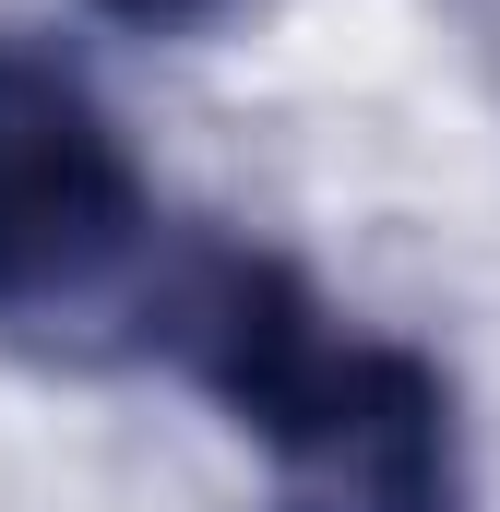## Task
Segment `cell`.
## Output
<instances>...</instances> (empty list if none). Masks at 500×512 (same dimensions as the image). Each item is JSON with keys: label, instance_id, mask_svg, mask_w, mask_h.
Instances as JSON below:
<instances>
[{"label": "cell", "instance_id": "obj_1", "mask_svg": "<svg viewBox=\"0 0 500 512\" xmlns=\"http://www.w3.org/2000/svg\"><path fill=\"white\" fill-rule=\"evenodd\" d=\"M239 441L274 512H477L465 393L429 346L334 322V298L262 239L191 227L155 298V346Z\"/></svg>", "mask_w": 500, "mask_h": 512}, {"label": "cell", "instance_id": "obj_2", "mask_svg": "<svg viewBox=\"0 0 500 512\" xmlns=\"http://www.w3.org/2000/svg\"><path fill=\"white\" fill-rule=\"evenodd\" d=\"M179 239L96 72L0 24V346L72 370L143 358Z\"/></svg>", "mask_w": 500, "mask_h": 512}, {"label": "cell", "instance_id": "obj_3", "mask_svg": "<svg viewBox=\"0 0 500 512\" xmlns=\"http://www.w3.org/2000/svg\"><path fill=\"white\" fill-rule=\"evenodd\" d=\"M96 24H120V36H203V24H227V0H84Z\"/></svg>", "mask_w": 500, "mask_h": 512}, {"label": "cell", "instance_id": "obj_4", "mask_svg": "<svg viewBox=\"0 0 500 512\" xmlns=\"http://www.w3.org/2000/svg\"><path fill=\"white\" fill-rule=\"evenodd\" d=\"M477 24H489V48H500V0H477Z\"/></svg>", "mask_w": 500, "mask_h": 512}]
</instances>
